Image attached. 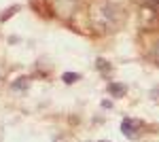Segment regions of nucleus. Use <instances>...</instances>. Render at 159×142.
<instances>
[{"label": "nucleus", "instance_id": "nucleus-4", "mask_svg": "<svg viewBox=\"0 0 159 142\" xmlns=\"http://www.w3.org/2000/svg\"><path fill=\"white\" fill-rule=\"evenodd\" d=\"M61 79H64V83L72 85L74 81H79V79H81V76H79V74H76V72H64V76H61Z\"/></svg>", "mask_w": 159, "mask_h": 142}, {"label": "nucleus", "instance_id": "nucleus-2", "mask_svg": "<svg viewBox=\"0 0 159 142\" xmlns=\"http://www.w3.org/2000/svg\"><path fill=\"white\" fill-rule=\"evenodd\" d=\"M108 91L115 95V98H123V95L127 94V87H125V85H119V83H110Z\"/></svg>", "mask_w": 159, "mask_h": 142}, {"label": "nucleus", "instance_id": "nucleus-6", "mask_svg": "<svg viewBox=\"0 0 159 142\" xmlns=\"http://www.w3.org/2000/svg\"><path fill=\"white\" fill-rule=\"evenodd\" d=\"M96 66H98L102 72H108V70H110V66L106 64V59H98V64H96Z\"/></svg>", "mask_w": 159, "mask_h": 142}, {"label": "nucleus", "instance_id": "nucleus-3", "mask_svg": "<svg viewBox=\"0 0 159 142\" xmlns=\"http://www.w3.org/2000/svg\"><path fill=\"white\" fill-rule=\"evenodd\" d=\"M28 87H30V79H25V76H21L19 81L13 83V89H28Z\"/></svg>", "mask_w": 159, "mask_h": 142}, {"label": "nucleus", "instance_id": "nucleus-5", "mask_svg": "<svg viewBox=\"0 0 159 142\" xmlns=\"http://www.w3.org/2000/svg\"><path fill=\"white\" fill-rule=\"evenodd\" d=\"M19 11V7H17V4H13V7H9V9H7V11L2 13V15H0V19H2V21H7V19H9V17H11V15H15V13Z\"/></svg>", "mask_w": 159, "mask_h": 142}, {"label": "nucleus", "instance_id": "nucleus-7", "mask_svg": "<svg viewBox=\"0 0 159 142\" xmlns=\"http://www.w3.org/2000/svg\"><path fill=\"white\" fill-rule=\"evenodd\" d=\"M155 59H157V64H159V45H157V49H155Z\"/></svg>", "mask_w": 159, "mask_h": 142}, {"label": "nucleus", "instance_id": "nucleus-1", "mask_svg": "<svg viewBox=\"0 0 159 142\" xmlns=\"http://www.w3.org/2000/svg\"><path fill=\"white\" fill-rule=\"evenodd\" d=\"M142 121H138V119H123L121 123V131L125 138H138L140 136V131H142Z\"/></svg>", "mask_w": 159, "mask_h": 142}, {"label": "nucleus", "instance_id": "nucleus-8", "mask_svg": "<svg viewBox=\"0 0 159 142\" xmlns=\"http://www.w3.org/2000/svg\"><path fill=\"white\" fill-rule=\"evenodd\" d=\"M100 142H108V140H100Z\"/></svg>", "mask_w": 159, "mask_h": 142}]
</instances>
